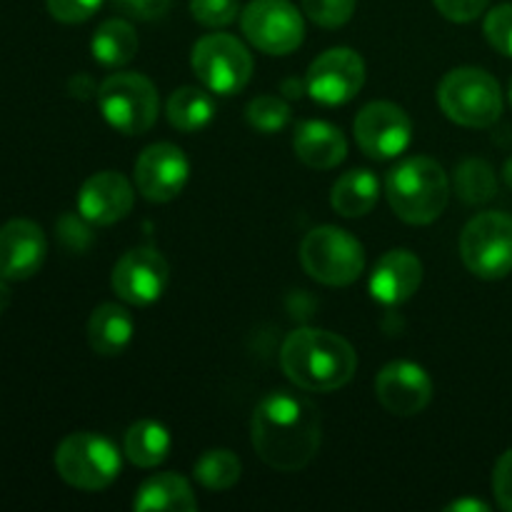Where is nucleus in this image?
I'll use <instances>...</instances> for the list:
<instances>
[{
	"instance_id": "nucleus-1",
	"label": "nucleus",
	"mask_w": 512,
	"mask_h": 512,
	"mask_svg": "<svg viewBox=\"0 0 512 512\" xmlns=\"http://www.w3.org/2000/svg\"><path fill=\"white\" fill-rule=\"evenodd\" d=\"M250 438L265 465L283 473L303 470L320 448V413L303 395L275 390L255 408Z\"/></svg>"
},
{
	"instance_id": "nucleus-2",
	"label": "nucleus",
	"mask_w": 512,
	"mask_h": 512,
	"mask_svg": "<svg viewBox=\"0 0 512 512\" xmlns=\"http://www.w3.org/2000/svg\"><path fill=\"white\" fill-rule=\"evenodd\" d=\"M280 365L298 388L330 393L353 380L358 355L348 340L330 330L298 328L285 338Z\"/></svg>"
},
{
	"instance_id": "nucleus-3",
	"label": "nucleus",
	"mask_w": 512,
	"mask_h": 512,
	"mask_svg": "<svg viewBox=\"0 0 512 512\" xmlns=\"http://www.w3.org/2000/svg\"><path fill=\"white\" fill-rule=\"evenodd\" d=\"M385 193L400 220L410 225H428L443 215L450 200V183L438 160L418 155L390 170Z\"/></svg>"
},
{
	"instance_id": "nucleus-4",
	"label": "nucleus",
	"mask_w": 512,
	"mask_h": 512,
	"mask_svg": "<svg viewBox=\"0 0 512 512\" xmlns=\"http://www.w3.org/2000/svg\"><path fill=\"white\" fill-rule=\"evenodd\" d=\"M438 103L463 128H490L503 115V93L488 70L455 68L440 80Z\"/></svg>"
},
{
	"instance_id": "nucleus-5",
	"label": "nucleus",
	"mask_w": 512,
	"mask_h": 512,
	"mask_svg": "<svg viewBox=\"0 0 512 512\" xmlns=\"http://www.w3.org/2000/svg\"><path fill=\"white\" fill-rule=\"evenodd\" d=\"M300 263L305 273L323 285L345 288L355 283L365 268V253L358 238L335 225L310 230L300 245Z\"/></svg>"
},
{
	"instance_id": "nucleus-6",
	"label": "nucleus",
	"mask_w": 512,
	"mask_h": 512,
	"mask_svg": "<svg viewBox=\"0 0 512 512\" xmlns=\"http://www.w3.org/2000/svg\"><path fill=\"white\" fill-rule=\"evenodd\" d=\"M98 105L103 118L118 133L143 135L158 120V90L145 75L115 73L98 88Z\"/></svg>"
},
{
	"instance_id": "nucleus-7",
	"label": "nucleus",
	"mask_w": 512,
	"mask_h": 512,
	"mask_svg": "<svg viewBox=\"0 0 512 512\" xmlns=\"http://www.w3.org/2000/svg\"><path fill=\"white\" fill-rule=\"evenodd\" d=\"M55 470L73 488L98 493L118 478V448L103 435L73 433L55 450Z\"/></svg>"
},
{
	"instance_id": "nucleus-8",
	"label": "nucleus",
	"mask_w": 512,
	"mask_h": 512,
	"mask_svg": "<svg viewBox=\"0 0 512 512\" xmlns=\"http://www.w3.org/2000/svg\"><path fill=\"white\" fill-rule=\"evenodd\" d=\"M465 268L483 280H500L512 273V218L488 210L470 220L460 235Z\"/></svg>"
},
{
	"instance_id": "nucleus-9",
	"label": "nucleus",
	"mask_w": 512,
	"mask_h": 512,
	"mask_svg": "<svg viewBox=\"0 0 512 512\" xmlns=\"http://www.w3.org/2000/svg\"><path fill=\"white\" fill-rule=\"evenodd\" d=\"M195 75L218 95H233L248 85L253 75V55L238 38L228 33H210L193 45Z\"/></svg>"
},
{
	"instance_id": "nucleus-10",
	"label": "nucleus",
	"mask_w": 512,
	"mask_h": 512,
	"mask_svg": "<svg viewBox=\"0 0 512 512\" xmlns=\"http://www.w3.org/2000/svg\"><path fill=\"white\" fill-rule=\"evenodd\" d=\"M250 43L268 55H288L303 43L305 23L290 0H250L240 15Z\"/></svg>"
},
{
	"instance_id": "nucleus-11",
	"label": "nucleus",
	"mask_w": 512,
	"mask_h": 512,
	"mask_svg": "<svg viewBox=\"0 0 512 512\" xmlns=\"http://www.w3.org/2000/svg\"><path fill=\"white\" fill-rule=\"evenodd\" d=\"M410 138H413V123L408 113L388 100L368 103L355 118V140L368 158H395L408 148Z\"/></svg>"
},
{
	"instance_id": "nucleus-12",
	"label": "nucleus",
	"mask_w": 512,
	"mask_h": 512,
	"mask_svg": "<svg viewBox=\"0 0 512 512\" xmlns=\"http://www.w3.org/2000/svg\"><path fill=\"white\" fill-rule=\"evenodd\" d=\"M365 83V63L355 50L333 48L310 63L305 88L318 103L343 105L360 93Z\"/></svg>"
},
{
	"instance_id": "nucleus-13",
	"label": "nucleus",
	"mask_w": 512,
	"mask_h": 512,
	"mask_svg": "<svg viewBox=\"0 0 512 512\" xmlns=\"http://www.w3.org/2000/svg\"><path fill=\"white\" fill-rule=\"evenodd\" d=\"M170 268L163 255L153 248H138L125 253L113 268L115 295L128 305H150L165 293Z\"/></svg>"
},
{
	"instance_id": "nucleus-14",
	"label": "nucleus",
	"mask_w": 512,
	"mask_h": 512,
	"mask_svg": "<svg viewBox=\"0 0 512 512\" xmlns=\"http://www.w3.org/2000/svg\"><path fill=\"white\" fill-rule=\"evenodd\" d=\"M190 165L183 150L173 143H155L135 160V185L150 203H168L183 193Z\"/></svg>"
},
{
	"instance_id": "nucleus-15",
	"label": "nucleus",
	"mask_w": 512,
	"mask_h": 512,
	"mask_svg": "<svg viewBox=\"0 0 512 512\" xmlns=\"http://www.w3.org/2000/svg\"><path fill=\"white\" fill-rule=\"evenodd\" d=\"M375 395L393 415H418L433 400V380L420 365L410 360L388 363L375 378Z\"/></svg>"
},
{
	"instance_id": "nucleus-16",
	"label": "nucleus",
	"mask_w": 512,
	"mask_h": 512,
	"mask_svg": "<svg viewBox=\"0 0 512 512\" xmlns=\"http://www.w3.org/2000/svg\"><path fill=\"white\" fill-rule=\"evenodd\" d=\"M48 243L33 220H10L0 228V278L28 280L43 268Z\"/></svg>"
},
{
	"instance_id": "nucleus-17",
	"label": "nucleus",
	"mask_w": 512,
	"mask_h": 512,
	"mask_svg": "<svg viewBox=\"0 0 512 512\" xmlns=\"http://www.w3.org/2000/svg\"><path fill=\"white\" fill-rule=\"evenodd\" d=\"M135 193L128 178L115 170L95 173L78 193V213L93 225H113L133 210Z\"/></svg>"
},
{
	"instance_id": "nucleus-18",
	"label": "nucleus",
	"mask_w": 512,
	"mask_h": 512,
	"mask_svg": "<svg viewBox=\"0 0 512 512\" xmlns=\"http://www.w3.org/2000/svg\"><path fill=\"white\" fill-rule=\"evenodd\" d=\"M423 283V263L410 250H390L370 275V293L383 305H400L413 298Z\"/></svg>"
},
{
	"instance_id": "nucleus-19",
	"label": "nucleus",
	"mask_w": 512,
	"mask_h": 512,
	"mask_svg": "<svg viewBox=\"0 0 512 512\" xmlns=\"http://www.w3.org/2000/svg\"><path fill=\"white\" fill-rule=\"evenodd\" d=\"M295 155L303 160L308 168L330 170L338 163H343L348 153L343 130L325 120H305L298 125L293 138Z\"/></svg>"
},
{
	"instance_id": "nucleus-20",
	"label": "nucleus",
	"mask_w": 512,
	"mask_h": 512,
	"mask_svg": "<svg viewBox=\"0 0 512 512\" xmlns=\"http://www.w3.org/2000/svg\"><path fill=\"white\" fill-rule=\"evenodd\" d=\"M133 338V318L118 303H105L88 320V343L98 355L113 358L128 348Z\"/></svg>"
},
{
	"instance_id": "nucleus-21",
	"label": "nucleus",
	"mask_w": 512,
	"mask_h": 512,
	"mask_svg": "<svg viewBox=\"0 0 512 512\" xmlns=\"http://www.w3.org/2000/svg\"><path fill=\"white\" fill-rule=\"evenodd\" d=\"M133 508L138 512L168 510V512H188L198 508L193 488L183 475L160 473L145 480L140 485L138 495L133 500Z\"/></svg>"
},
{
	"instance_id": "nucleus-22",
	"label": "nucleus",
	"mask_w": 512,
	"mask_h": 512,
	"mask_svg": "<svg viewBox=\"0 0 512 512\" xmlns=\"http://www.w3.org/2000/svg\"><path fill=\"white\" fill-rule=\"evenodd\" d=\"M380 198V180L373 170H348V173L340 175L333 185V193H330V205L335 208V213H340L343 218H360V215H368L370 210L378 205Z\"/></svg>"
},
{
	"instance_id": "nucleus-23",
	"label": "nucleus",
	"mask_w": 512,
	"mask_h": 512,
	"mask_svg": "<svg viewBox=\"0 0 512 512\" xmlns=\"http://www.w3.org/2000/svg\"><path fill=\"white\" fill-rule=\"evenodd\" d=\"M138 33L128 20H105L98 30H95L93 40H90V50L93 58L105 68H120V65L130 63L138 53Z\"/></svg>"
},
{
	"instance_id": "nucleus-24",
	"label": "nucleus",
	"mask_w": 512,
	"mask_h": 512,
	"mask_svg": "<svg viewBox=\"0 0 512 512\" xmlns=\"http://www.w3.org/2000/svg\"><path fill=\"white\" fill-rule=\"evenodd\" d=\"M170 433L155 420H138L125 433V455L138 468H155L168 458Z\"/></svg>"
},
{
	"instance_id": "nucleus-25",
	"label": "nucleus",
	"mask_w": 512,
	"mask_h": 512,
	"mask_svg": "<svg viewBox=\"0 0 512 512\" xmlns=\"http://www.w3.org/2000/svg\"><path fill=\"white\" fill-rule=\"evenodd\" d=\"M215 103L210 93L203 88H193L185 85L178 88L168 100V120L173 128L183 130V133H195V130L205 128L213 120Z\"/></svg>"
},
{
	"instance_id": "nucleus-26",
	"label": "nucleus",
	"mask_w": 512,
	"mask_h": 512,
	"mask_svg": "<svg viewBox=\"0 0 512 512\" xmlns=\"http://www.w3.org/2000/svg\"><path fill=\"white\" fill-rule=\"evenodd\" d=\"M455 193L468 205H483L498 193V178L490 163L480 158H468L455 168Z\"/></svg>"
},
{
	"instance_id": "nucleus-27",
	"label": "nucleus",
	"mask_w": 512,
	"mask_h": 512,
	"mask_svg": "<svg viewBox=\"0 0 512 512\" xmlns=\"http://www.w3.org/2000/svg\"><path fill=\"white\" fill-rule=\"evenodd\" d=\"M195 478L208 490H228L240 480V460L230 450H208L195 463Z\"/></svg>"
},
{
	"instance_id": "nucleus-28",
	"label": "nucleus",
	"mask_w": 512,
	"mask_h": 512,
	"mask_svg": "<svg viewBox=\"0 0 512 512\" xmlns=\"http://www.w3.org/2000/svg\"><path fill=\"white\" fill-rule=\"evenodd\" d=\"M245 118H248L250 128L270 135L278 133L290 123V108L278 95H258L245 108Z\"/></svg>"
},
{
	"instance_id": "nucleus-29",
	"label": "nucleus",
	"mask_w": 512,
	"mask_h": 512,
	"mask_svg": "<svg viewBox=\"0 0 512 512\" xmlns=\"http://www.w3.org/2000/svg\"><path fill=\"white\" fill-rule=\"evenodd\" d=\"M358 0H303V8L320 28H340L355 13Z\"/></svg>"
},
{
	"instance_id": "nucleus-30",
	"label": "nucleus",
	"mask_w": 512,
	"mask_h": 512,
	"mask_svg": "<svg viewBox=\"0 0 512 512\" xmlns=\"http://www.w3.org/2000/svg\"><path fill=\"white\" fill-rule=\"evenodd\" d=\"M190 13L205 28H225L240 13V0H190Z\"/></svg>"
},
{
	"instance_id": "nucleus-31",
	"label": "nucleus",
	"mask_w": 512,
	"mask_h": 512,
	"mask_svg": "<svg viewBox=\"0 0 512 512\" xmlns=\"http://www.w3.org/2000/svg\"><path fill=\"white\" fill-rule=\"evenodd\" d=\"M485 38L498 53L512 58V3H503L493 8L485 18Z\"/></svg>"
},
{
	"instance_id": "nucleus-32",
	"label": "nucleus",
	"mask_w": 512,
	"mask_h": 512,
	"mask_svg": "<svg viewBox=\"0 0 512 512\" xmlns=\"http://www.w3.org/2000/svg\"><path fill=\"white\" fill-rule=\"evenodd\" d=\"M45 3H48V13L55 20L73 25L93 18V13L100 8L103 0H45Z\"/></svg>"
},
{
	"instance_id": "nucleus-33",
	"label": "nucleus",
	"mask_w": 512,
	"mask_h": 512,
	"mask_svg": "<svg viewBox=\"0 0 512 512\" xmlns=\"http://www.w3.org/2000/svg\"><path fill=\"white\" fill-rule=\"evenodd\" d=\"M433 3L453 23H470L488 10L490 0H433Z\"/></svg>"
},
{
	"instance_id": "nucleus-34",
	"label": "nucleus",
	"mask_w": 512,
	"mask_h": 512,
	"mask_svg": "<svg viewBox=\"0 0 512 512\" xmlns=\"http://www.w3.org/2000/svg\"><path fill=\"white\" fill-rule=\"evenodd\" d=\"M493 493L498 498L500 508L512 512V448L500 455L493 473Z\"/></svg>"
},
{
	"instance_id": "nucleus-35",
	"label": "nucleus",
	"mask_w": 512,
	"mask_h": 512,
	"mask_svg": "<svg viewBox=\"0 0 512 512\" xmlns=\"http://www.w3.org/2000/svg\"><path fill=\"white\" fill-rule=\"evenodd\" d=\"M123 13H128L130 18H138V20H155V18H163L165 13L170 10L173 0H115Z\"/></svg>"
},
{
	"instance_id": "nucleus-36",
	"label": "nucleus",
	"mask_w": 512,
	"mask_h": 512,
	"mask_svg": "<svg viewBox=\"0 0 512 512\" xmlns=\"http://www.w3.org/2000/svg\"><path fill=\"white\" fill-rule=\"evenodd\" d=\"M58 233H60V240L73 250H83L90 240L88 235L90 230L85 228L78 218H73V215H63V218H60Z\"/></svg>"
},
{
	"instance_id": "nucleus-37",
	"label": "nucleus",
	"mask_w": 512,
	"mask_h": 512,
	"mask_svg": "<svg viewBox=\"0 0 512 512\" xmlns=\"http://www.w3.org/2000/svg\"><path fill=\"white\" fill-rule=\"evenodd\" d=\"M448 510H455V512H465V510H473V512H488L490 505L480 503V500H458V503L450 505Z\"/></svg>"
},
{
	"instance_id": "nucleus-38",
	"label": "nucleus",
	"mask_w": 512,
	"mask_h": 512,
	"mask_svg": "<svg viewBox=\"0 0 512 512\" xmlns=\"http://www.w3.org/2000/svg\"><path fill=\"white\" fill-rule=\"evenodd\" d=\"M10 305V288L5 283V278H0V315L5 313V308Z\"/></svg>"
},
{
	"instance_id": "nucleus-39",
	"label": "nucleus",
	"mask_w": 512,
	"mask_h": 512,
	"mask_svg": "<svg viewBox=\"0 0 512 512\" xmlns=\"http://www.w3.org/2000/svg\"><path fill=\"white\" fill-rule=\"evenodd\" d=\"M300 88H303V85L298 83V80H288V83L283 85V90H285V95H290V98H300Z\"/></svg>"
},
{
	"instance_id": "nucleus-40",
	"label": "nucleus",
	"mask_w": 512,
	"mask_h": 512,
	"mask_svg": "<svg viewBox=\"0 0 512 512\" xmlns=\"http://www.w3.org/2000/svg\"><path fill=\"white\" fill-rule=\"evenodd\" d=\"M503 178H505V183H508V188L512 190V158H508V163H505Z\"/></svg>"
},
{
	"instance_id": "nucleus-41",
	"label": "nucleus",
	"mask_w": 512,
	"mask_h": 512,
	"mask_svg": "<svg viewBox=\"0 0 512 512\" xmlns=\"http://www.w3.org/2000/svg\"><path fill=\"white\" fill-rule=\"evenodd\" d=\"M510 103H512V80H510Z\"/></svg>"
}]
</instances>
